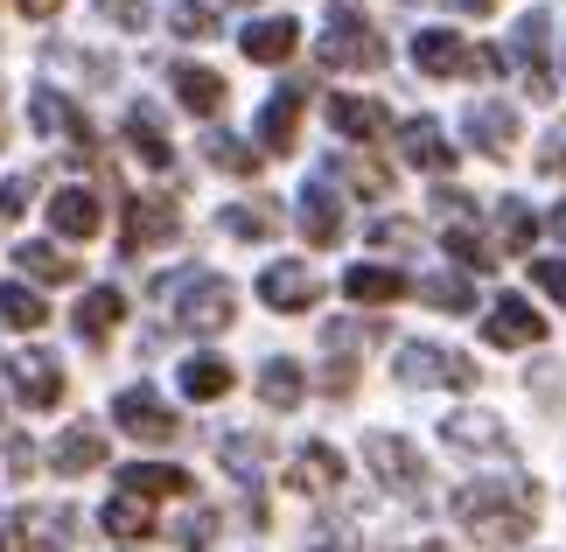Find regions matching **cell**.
<instances>
[{
    "label": "cell",
    "mask_w": 566,
    "mask_h": 552,
    "mask_svg": "<svg viewBox=\"0 0 566 552\" xmlns=\"http://www.w3.org/2000/svg\"><path fill=\"white\" fill-rule=\"evenodd\" d=\"M546 14H525L517 21V35H511V56H517V71H525V92L532 98H553V77H546Z\"/></svg>",
    "instance_id": "2e32d148"
},
{
    "label": "cell",
    "mask_w": 566,
    "mask_h": 552,
    "mask_svg": "<svg viewBox=\"0 0 566 552\" xmlns=\"http://www.w3.org/2000/svg\"><path fill=\"white\" fill-rule=\"evenodd\" d=\"M301 238H308V246H336L343 238V196L329 183L301 189Z\"/></svg>",
    "instance_id": "ac0fdd59"
},
{
    "label": "cell",
    "mask_w": 566,
    "mask_h": 552,
    "mask_svg": "<svg viewBox=\"0 0 566 552\" xmlns=\"http://www.w3.org/2000/svg\"><path fill=\"white\" fill-rule=\"evenodd\" d=\"M546 168H553V175H566V140H553V147H546Z\"/></svg>",
    "instance_id": "c3c4849f"
},
{
    "label": "cell",
    "mask_w": 566,
    "mask_h": 552,
    "mask_svg": "<svg viewBox=\"0 0 566 552\" xmlns=\"http://www.w3.org/2000/svg\"><path fill=\"white\" fill-rule=\"evenodd\" d=\"M113 427H119V434H134L140 448H168V440L182 434V419L155 399V385H126L119 399H113Z\"/></svg>",
    "instance_id": "5b68a950"
},
{
    "label": "cell",
    "mask_w": 566,
    "mask_h": 552,
    "mask_svg": "<svg viewBox=\"0 0 566 552\" xmlns=\"http://www.w3.org/2000/svg\"><path fill=\"white\" fill-rule=\"evenodd\" d=\"M98 225H105V210H98L92 189H56L50 196V231H63V238H98Z\"/></svg>",
    "instance_id": "603a6c76"
},
{
    "label": "cell",
    "mask_w": 566,
    "mask_h": 552,
    "mask_svg": "<svg viewBox=\"0 0 566 552\" xmlns=\"http://www.w3.org/2000/svg\"><path fill=\"white\" fill-rule=\"evenodd\" d=\"M301 105H308V92H301V84H280V92L266 98V113H259V154H287V147H294Z\"/></svg>",
    "instance_id": "4fadbf2b"
},
{
    "label": "cell",
    "mask_w": 566,
    "mask_h": 552,
    "mask_svg": "<svg viewBox=\"0 0 566 552\" xmlns=\"http://www.w3.org/2000/svg\"><path fill=\"white\" fill-rule=\"evenodd\" d=\"M8 378L21 392V406H35V413H50L63 399V364L42 357V350H14V357H8Z\"/></svg>",
    "instance_id": "7c38bea8"
},
{
    "label": "cell",
    "mask_w": 566,
    "mask_h": 552,
    "mask_svg": "<svg viewBox=\"0 0 566 552\" xmlns=\"http://www.w3.org/2000/svg\"><path fill=\"white\" fill-rule=\"evenodd\" d=\"M259 301H266L273 315H308V308L322 301V280L301 267V259H280V267L259 273Z\"/></svg>",
    "instance_id": "ba28073f"
},
{
    "label": "cell",
    "mask_w": 566,
    "mask_h": 552,
    "mask_svg": "<svg viewBox=\"0 0 566 552\" xmlns=\"http://www.w3.org/2000/svg\"><path fill=\"white\" fill-rule=\"evenodd\" d=\"M412 238H420V231L399 225V217H378V225H371V246H412Z\"/></svg>",
    "instance_id": "f6af8a7d"
},
{
    "label": "cell",
    "mask_w": 566,
    "mask_h": 552,
    "mask_svg": "<svg viewBox=\"0 0 566 552\" xmlns=\"http://www.w3.org/2000/svg\"><path fill=\"white\" fill-rule=\"evenodd\" d=\"M119 322H126V294H119V287H92V294L77 301V336L84 343H105Z\"/></svg>",
    "instance_id": "d4e9b609"
},
{
    "label": "cell",
    "mask_w": 566,
    "mask_h": 552,
    "mask_svg": "<svg viewBox=\"0 0 566 552\" xmlns=\"http://www.w3.org/2000/svg\"><path fill=\"white\" fill-rule=\"evenodd\" d=\"M454 524H462L469 539L483 545H517L538 524V490L532 482H469V490H454Z\"/></svg>",
    "instance_id": "6da1fadb"
},
{
    "label": "cell",
    "mask_w": 566,
    "mask_h": 552,
    "mask_svg": "<svg viewBox=\"0 0 566 552\" xmlns=\"http://www.w3.org/2000/svg\"><path fill=\"white\" fill-rule=\"evenodd\" d=\"M273 225H280V217H273L266 204H231V210H224V231H231V238H273Z\"/></svg>",
    "instance_id": "f35d334b"
},
{
    "label": "cell",
    "mask_w": 566,
    "mask_h": 552,
    "mask_svg": "<svg viewBox=\"0 0 566 552\" xmlns=\"http://www.w3.org/2000/svg\"><path fill=\"white\" fill-rule=\"evenodd\" d=\"M322 63H329V71H378V63H385V42H378V29L357 8H329Z\"/></svg>",
    "instance_id": "3957f363"
},
{
    "label": "cell",
    "mask_w": 566,
    "mask_h": 552,
    "mask_svg": "<svg viewBox=\"0 0 566 552\" xmlns=\"http://www.w3.org/2000/svg\"><path fill=\"white\" fill-rule=\"evenodd\" d=\"M364 461H371L378 482L399 490V497H412L427 482V461H420V448H412L406 434H364Z\"/></svg>",
    "instance_id": "8992f818"
},
{
    "label": "cell",
    "mask_w": 566,
    "mask_h": 552,
    "mask_svg": "<svg viewBox=\"0 0 566 552\" xmlns=\"http://www.w3.org/2000/svg\"><path fill=\"white\" fill-rule=\"evenodd\" d=\"M29 119H35V134H42V140H71L63 154L92 162V147H98V140H92V126L77 119V105L63 98V92H35V98H29Z\"/></svg>",
    "instance_id": "52a82bcc"
},
{
    "label": "cell",
    "mask_w": 566,
    "mask_h": 552,
    "mask_svg": "<svg viewBox=\"0 0 566 552\" xmlns=\"http://www.w3.org/2000/svg\"><path fill=\"white\" fill-rule=\"evenodd\" d=\"M29 210V175H8V183H0V217H21Z\"/></svg>",
    "instance_id": "ee69618b"
},
{
    "label": "cell",
    "mask_w": 566,
    "mask_h": 552,
    "mask_svg": "<svg viewBox=\"0 0 566 552\" xmlns=\"http://www.w3.org/2000/svg\"><path fill=\"white\" fill-rule=\"evenodd\" d=\"M301 392H308V378H301V364H294V357H273L266 371H259V399H266L273 413L301 406Z\"/></svg>",
    "instance_id": "f1b7e54d"
},
{
    "label": "cell",
    "mask_w": 566,
    "mask_h": 552,
    "mask_svg": "<svg viewBox=\"0 0 566 552\" xmlns=\"http://www.w3.org/2000/svg\"><path fill=\"white\" fill-rule=\"evenodd\" d=\"M105 532H113V539H147V532H155V511H147V503L140 497H113V503H105Z\"/></svg>",
    "instance_id": "836d02e7"
},
{
    "label": "cell",
    "mask_w": 566,
    "mask_h": 552,
    "mask_svg": "<svg viewBox=\"0 0 566 552\" xmlns=\"http://www.w3.org/2000/svg\"><path fill=\"white\" fill-rule=\"evenodd\" d=\"M532 231H538V225H532V210L504 196V204H496V238H504V252H511V259H525V252H532Z\"/></svg>",
    "instance_id": "8d00e7d4"
},
{
    "label": "cell",
    "mask_w": 566,
    "mask_h": 552,
    "mask_svg": "<svg viewBox=\"0 0 566 552\" xmlns=\"http://www.w3.org/2000/svg\"><path fill=\"white\" fill-rule=\"evenodd\" d=\"M329 126H336L343 140H385V134H391V113H385L378 98H350V92H336V98H329Z\"/></svg>",
    "instance_id": "e0dca14e"
},
{
    "label": "cell",
    "mask_w": 566,
    "mask_h": 552,
    "mask_svg": "<svg viewBox=\"0 0 566 552\" xmlns=\"http://www.w3.org/2000/svg\"><path fill=\"white\" fill-rule=\"evenodd\" d=\"M98 8L113 14L119 29H147V8H140V0H98Z\"/></svg>",
    "instance_id": "bcb514c9"
},
{
    "label": "cell",
    "mask_w": 566,
    "mask_h": 552,
    "mask_svg": "<svg viewBox=\"0 0 566 552\" xmlns=\"http://www.w3.org/2000/svg\"><path fill=\"white\" fill-rule=\"evenodd\" d=\"M532 280L546 287V294H553L559 308H566V259H532Z\"/></svg>",
    "instance_id": "60d3db41"
},
{
    "label": "cell",
    "mask_w": 566,
    "mask_h": 552,
    "mask_svg": "<svg viewBox=\"0 0 566 552\" xmlns=\"http://www.w3.org/2000/svg\"><path fill=\"white\" fill-rule=\"evenodd\" d=\"M412 294H420L427 308H448V315H469V308H475V287H469L462 273H427Z\"/></svg>",
    "instance_id": "1f68e13d"
},
{
    "label": "cell",
    "mask_w": 566,
    "mask_h": 552,
    "mask_svg": "<svg viewBox=\"0 0 566 552\" xmlns=\"http://www.w3.org/2000/svg\"><path fill=\"white\" fill-rule=\"evenodd\" d=\"M168 29L189 35V42H203V35H217V14L203 8V0H168Z\"/></svg>",
    "instance_id": "74e56055"
},
{
    "label": "cell",
    "mask_w": 566,
    "mask_h": 552,
    "mask_svg": "<svg viewBox=\"0 0 566 552\" xmlns=\"http://www.w3.org/2000/svg\"><path fill=\"white\" fill-rule=\"evenodd\" d=\"M343 294H350L357 308H391V301L412 294V280L391 273V267H350V273H343Z\"/></svg>",
    "instance_id": "cb8c5ba5"
},
{
    "label": "cell",
    "mask_w": 566,
    "mask_h": 552,
    "mask_svg": "<svg viewBox=\"0 0 566 552\" xmlns=\"http://www.w3.org/2000/svg\"><path fill=\"white\" fill-rule=\"evenodd\" d=\"M176 98L189 105L196 119H217V113H224V77L203 71V63H176Z\"/></svg>",
    "instance_id": "484cf974"
},
{
    "label": "cell",
    "mask_w": 566,
    "mask_h": 552,
    "mask_svg": "<svg viewBox=\"0 0 566 552\" xmlns=\"http://www.w3.org/2000/svg\"><path fill=\"white\" fill-rule=\"evenodd\" d=\"M231 385H238V378H231V364H224V357H189V364H182V392H189L196 406L224 399Z\"/></svg>",
    "instance_id": "f546056e"
},
{
    "label": "cell",
    "mask_w": 566,
    "mask_h": 552,
    "mask_svg": "<svg viewBox=\"0 0 566 552\" xmlns=\"http://www.w3.org/2000/svg\"><path fill=\"white\" fill-rule=\"evenodd\" d=\"M343 175H350L357 189H371V196H385V189H391V175H385V168H371V162H343Z\"/></svg>",
    "instance_id": "7bdbcfd3"
},
{
    "label": "cell",
    "mask_w": 566,
    "mask_h": 552,
    "mask_svg": "<svg viewBox=\"0 0 566 552\" xmlns=\"http://www.w3.org/2000/svg\"><path fill=\"white\" fill-rule=\"evenodd\" d=\"M203 154H210V168H224V175H259V162H266L259 147L231 140V134H210V140H203Z\"/></svg>",
    "instance_id": "e575fe53"
},
{
    "label": "cell",
    "mask_w": 566,
    "mask_h": 552,
    "mask_svg": "<svg viewBox=\"0 0 566 552\" xmlns=\"http://www.w3.org/2000/svg\"><path fill=\"white\" fill-rule=\"evenodd\" d=\"M98 461H105V434H98V427H71V434L56 440L50 469H56V476H84V469H98Z\"/></svg>",
    "instance_id": "83f0119b"
},
{
    "label": "cell",
    "mask_w": 566,
    "mask_h": 552,
    "mask_svg": "<svg viewBox=\"0 0 566 552\" xmlns=\"http://www.w3.org/2000/svg\"><path fill=\"white\" fill-rule=\"evenodd\" d=\"M238 315V287L224 273H189L182 280V301H176V322L196 329V336H217V329H231Z\"/></svg>",
    "instance_id": "277c9868"
},
{
    "label": "cell",
    "mask_w": 566,
    "mask_h": 552,
    "mask_svg": "<svg viewBox=\"0 0 566 552\" xmlns=\"http://www.w3.org/2000/svg\"><path fill=\"white\" fill-rule=\"evenodd\" d=\"M119 490L155 503V497H189V469H176V461H134V469H119Z\"/></svg>",
    "instance_id": "7402d4cb"
},
{
    "label": "cell",
    "mask_w": 566,
    "mask_h": 552,
    "mask_svg": "<svg viewBox=\"0 0 566 552\" xmlns=\"http://www.w3.org/2000/svg\"><path fill=\"white\" fill-rule=\"evenodd\" d=\"M0 322L29 336V329H42V322H50V308H42V294H35V287H21V280H0Z\"/></svg>",
    "instance_id": "4dcf8cb0"
},
{
    "label": "cell",
    "mask_w": 566,
    "mask_h": 552,
    "mask_svg": "<svg viewBox=\"0 0 566 552\" xmlns=\"http://www.w3.org/2000/svg\"><path fill=\"white\" fill-rule=\"evenodd\" d=\"M217 455H224V469L238 482H259V461H266V440L259 434H231V440H217Z\"/></svg>",
    "instance_id": "d590c367"
},
{
    "label": "cell",
    "mask_w": 566,
    "mask_h": 552,
    "mask_svg": "<svg viewBox=\"0 0 566 552\" xmlns=\"http://www.w3.org/2000/svg\"><path fill=\"white\" fill-rule=\"evenodd\" d=\"M0 140H8V119H0Z\"/></svg>",
    "instance_id": "816d5d0a"
},
{
    "label": "cell",
    "mask_w": 566,
    "mask_h": 552,
    "mask_svg": "<svg viewBox=\"0 0 566 552\" xmlns=\"http://www.w3.org/2000/svg\"><path fill=\"white\" fill-rule=\"evenodd\" d=\"M210 539H217V518H210V511H196V518L182 524V552H210Z\"/></svg>",
    "instance_id": "b9f144b4"
},
{
    "label": "cell",
    "mask_w": 566,
    "mask_h": 552,
    "mask_svg": "<svg viewBox=\"0 0 566 552\" xmlns=\"http://www.w3.org/2000/svg\"><path fill=\"white\" fill-rule=\"evenodd\" d=\"M14 8H21V14H29V21H50V14L63 8V0H14Z\"/></svg>",
    "instance_id": "7dc6e473"
},
{
    "label": "cell",
    "mask_w": 566,
    "mask_h": 552,
    "mask_svg": "<svg viewBox=\"0 0 566 552\" xmlns=\"http://www.w3.org/2000/svg\"><path fill=\"white\" fill-rule=\"evenodd\" d=\"M336 482H343V455L329 448V440L301 448V455H294V469H287V490H301V497H329Z\"/></svg>",
    "instance_id": "d6986e66"
},
{
    "label": "cell",
    "mask_w": 566,
    "mask_h": 552,
    "mask_svg": "<svg viewBox=\"0 0 566 552\" xmlns=\"http://www.w3.org/2000/svg\"><path fill=\"white\" fill-rule=\"evenodd\" d=\"M441 440H448V448H462V455H511L504 419H490V413H448L441 419Z\"/></svg>",
    "instance_id": "9a60e30c"
},
{
    "label": "cell",
    "mask_w": 566,
    "mask_h": 552,
    "mask_svg": "<svg viewBox=\"0 0 566 552\" xmlns=\"http://www.w3.org/2000/svg\"><path fill=\"white\" fill-rule=\"evenodd\" d=\"M14 259H21V273H29V280H56V287L77 280V259H63L56 246H14Z\"/></svg>",
    "instance_id": "d6a6232c"
},
{
    "label": "cell",
    "mask_w": 566,
    "mask_h": 552,
    "mask_svg": "<svg viewBox=\"0 0 566 552\" xmlns=\"http://www.w3.org/2000/svg\"><path fill=\"white\" fill-rule=\"evenodd\" d=\"M454 8H462V14H490L496 0H454Z\"/></svg>",
    "instance_id": "681fc988"
},
{
    "label": "cell",
    "mask_w": 566,
    "mask_h": 552,
    "mask_svg": "<svg viewBox=\"0 0 566 552\" xmlns=\"http://www.w3.org/2000/svg\"><path fill=\"white\" fill-rule=\"evenodd\" d=\"M483 336H490L496 350H525V343L546 336V315H532V301H525V294H496V301H490V315H483Z\"/></svg>",
    "instance_id": "8fae6325"
},
{
    "label": "cell",
    "mask_w": 566,
    "mask_h": 552,
    "mask_svg": "<svg viewBox=\"0 0 566 552\" xmlns=\"http://www.w3.org/2000/svg\"><path fill=\"white\" fill-rule=\"evenodd\" d=\"M399 378L406 385H475V364L469 357H454V350H441V343H406L399 350Z\"/></svg>",
    "instance_id": "9c48e42d"
},
{
    "label": "cell",
    "mask_w": 566,
    "mask_h": 552,
    "mask_svg": "<svg viewBox=\"0 0 566 552\" xmlns=\"http://www.w3.org/2000/svg\"><path fill=\"white\" fill-rule=\"evenodd\" d=\"M448 252L462 259L469 273H490V267H496V252H490V246H483V238H475L469 225H448Z\"/></svg>",
    "instance_id": "ab89813d"
},
{
    "label": "cell",
    "mask_w": 566,
    "mask_h": 552,
    "mask_svg": "<svg viewBox=\"0 0 566 552\" xmlns=\"http://www.w3.org/2000/svg\"><path fill=\"white\" fill-rule=\"evenodd\" d=\"M553 238H566V204H559V210H553Z\"/></svg>",
    "instance_id": "f907efd6"
},
{
    "label": "cell",
    "mask_w": 566,
    "mask_h": 552,
    "mask_svg": "<svg viewBox=\"0 0 566 552\" xmlns=\"http://www.w3.org/2000/svg\"><path fill=\"white\" fill-rule=\"evenodd\" d=\"M126 147H134L147 168H168V162H176V147H168L155 105H134V113H126Z\"/></svg>",
    "instance_id": "4316f807"
},
{
    "label": "cell",
    "mask_w": 566,
    "mask_h": 552,
    "mask_svg": "<svg viewBox=\"0 0 566 552\" xmlns=\"http://www.w3.org/2000/svg\"><path fill=\"white\" fill-rule=\"evenodd\" d=\"M0 552H8V545H0Z\"/></svg>",
    "instance_id": "f5cc1de1"
},
{
    "label": "cell",
    "mask_w": 566,
    "mask_h": 552,
    "mask_svg": "<svg viewBox=\"0 0 566 552\" xmlns=\"http://www.w3.org/2000/svg\"><path fill=\"white\" fill-rule=\"evenodd\" d=\"M462 126H469V147H483V154H496V162H504V154L517 147V113H511L504 98H475Z\"/></svg>",
    "instance_id": "5bb4252c"
},
{
    "label": "cell",
    "mask_w": 566,
    "mask_h": 552,
    "mask_svg": "<svg viewBox=\"0 0 566 552\" xmlns=\"http://www.w3.org/2000/svg\"><path fill=\"white\" fill-rule=\"evenodd\" d=\"M412 63H420L427 77H496V71H504L496 50H469L454 29H420V35H412Z\"/></svg>",
    "instance_id": "7a4b0ae2"
},
{
    "label": "cell",
    "mask_w": 566,
    "mask_h": 552,
    "mask_svg": "<svg viewBox=\"0 0 566 552\" xmlns=\"http://www.w3.org/2000/svg\"><path fill=\"white\" fill-rule=\"evenodd\" d=\"M176 204H168V196H134V204H126V259H140V252H155V246H168V238H176Z\"/></svg>",
    "instance_id": "30bf717a"
},
{
    "label": "cell",
    "mask_w": 566,
    "mask_h": 552,
    "mask_svg": "<svg viewBox=\"0 0 566 552\" xmlns=\"http://www.w3.org/2000/svg\"><path fill=\"white\" fill-rule=\"evenodd\" d=\"M399 154H406L412 168H427V175H448L454 168V147H448V134L433 119H406L399 126Z\"/></svg>",
    "instance_id": "ffe728a7"
},
{
    "label": "cell",
    "mask_w": 566,
    "mask_h": 552,
    "mask_svg": "<svg viewBox=\"0 0 566 552\" xmlns=\"http://www.w3.org/2000/svg\"><path fill=\"white\" fill-rule=\"evenodd\" d=\"M238 50H245L252 63H287V56L301 50V21H287V14H273V21H252V29L238 35Z\"/></svg>",
    "instance_id": "44dd1931"
}]
</instances>
